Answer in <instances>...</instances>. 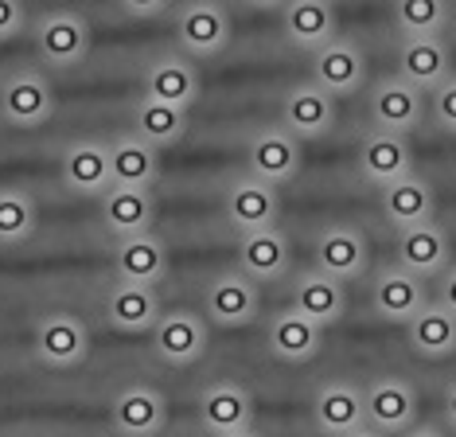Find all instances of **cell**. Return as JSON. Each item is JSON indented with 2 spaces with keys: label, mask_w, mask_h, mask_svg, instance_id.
<instances>
[{
  "label": "cell",
  "mask_w": 456,
  "mask_h": 437,
  "mask_svg": "<svg viewBox=\"0 0 456 437\" xmlns=\"http://www.w3.org/2000/svg\"><path fill=\"white\" fill-rule=\"evenodd\" d=\"M203 312L211 325L242 328V325H250V320H257V312H262V289H257V281H250L242 269L215 274L203 289Z\"/></svg>",
  "instance_id": "cell-1"
},
{
  "label": "cell",
  "mask_w": 456,
  "mask_h": 437,
  "mask_svg": "<svg viewBox=\"0 0 456 437\" xmlns=\"http://www.w3.org/2000/svg\"><path fill=\"white\" fill-rule=\"evenodd\" d=\"M362 418H367L370 430L387 437L406 433L418 422V391H413V383L398 379V375L375 379L362 391Z\"/></svg>",
  "instance_id": "cell-2"
},
{
  "label": "cell",
  "mask_w": 456,
  "mask_h": 437,
  "mask_svg": "<svg viewBox=\"0 0 456 437\" xmlns=\"http://www.w3.org/2000/svg\"><path fill=\"white\" fill-rule=\"evenodd\" d=\"M152 351L168 367H191L203 359L207 351V320L191 309H172L160 312V320L152 325Z\"/></svg>",
  "instance_id": "cell-3"
},
{
  "label": "cell",
  "mask_w": 456,
  "mask_h": 437,
  "mask_svg": "<svg viewBox=\"0 0 456 437\" xmlns=\"http://www.w3.org/2000/svg\"><path fill=\"white\" fill-rule=\"evenodd\" d=\"M223 215L238 235L269 231V227H277V215H281L277 187L262 184L257 176H238V180H231V187H226V195H223Z\"/></svg>",
  "instance_id": "cell-4"
},
{
  "label": "cell",
  "mask_w": 456,
  "mask_h": 437,
  "mask_svg": "<svg viewBox=\"0 0 456 437\" xmlns=\"http://www.w3.org/2000/svg\"><path fill=\"white\" fill-rule=\"evenodd\" d=\"M175 39L195 59H211L231 44V16L219 0H188L175 16Z\"/></svg>",
  "instance_id": "cell-5"
},
{
  "label": "cell",
  "mask_w": 456,
  "mask_h": 437,
  "mask_svg": "<svg viewBox=\"0 0 456 437\" xmlns=\"http://www.w3.org/2000/svg\"><path fill=\"white\" fill-rule=\"evenodd\" d=\"M394 262L421 281L441 277L444 269L452 266V243H449V235H444V227L418 223V227L398 231V238H394Z\"/></svg>",
  "instance_id": "cell-6"
},
{
  "label": "cell",
  "mask_w": 456,
  "mask_h": 437,
  "mask_svg": "<svg viewBox=\"0 0 456 437\" xmlns=\"http://www.w3.org/2000/svg\"><path fill=\"white\" fill-rule=\"evenodd\" d=\"M281 129H289L297 141H316L336 129V98L320 90L316 82H297L281 98Z\"/></svg>",
  "instance_id": "cell-7"
},
{
  "label": "cell",
  "mask_w": 456,
  "mask_h": 437,
  "mask_svg": "<svg viewBox=\"0 0 456 437\" xmlns=\"http://www.w3.org/2000/svg\"><path fill=\"white\" fill-rule=\"evenodd\" d=\"M246 164L262 184H289L300 172V141L281 125H265L246 141Z\"/></svg>",
  "instance_id": "cell-8"
},
{
  "label": "cell",
  "mask_w": 456,
  "mask_h": 437,
  "mask_svg": "<svg viewBox=\"0 0 456 437\" xmlns=\"http://www.w3.org/2000/svg\"><path fill=\"white\" fill-rule=\"evenodd\" d=\"M394 75L406 78L410 87H418L421 94H429L452 75V51L441 36H402L398 70H394Z\"/></svg>",
  "instance_id": "cell-9"
},
{
  "label": "cell",
  "mask_w": 456,
  "mask_h": 437,
  "mask_svg": "<svg viewBox=\"0 0 456 437\" xmlns=\"http://www.w3.org/2000/svg\"><path fill=\"white\" fill-rule=\"evenodd\" d=\"M90 351V332L78 317L70 312H47L36 325V356L55 371H70L86 359Z\"/></svg>",
  "instance_id": "cell-10"
},
{
  "label": "cell",
  "mask_w": 456,
  "mask_h": 437,
  "mask_svg": "<svg viewBox=\"0 0 456 437\" xmlns=\"http://www.w3.org/2000/svg\"><path fill=\"white\" fill-rule=\"evenodd\" d=\"M313 82L320 90H328L331 98L359 94L362 82H367V59H362V51L351 39L336 36L331 44L313 51Z\"/></svg>",
  "instance_id": "cell-11"
},
{
  "label": "cell",
  "mask_w": 456,
  "mask_h": 437,
  "mask_svg": "<svg viewBox=\"0 0 456 437\" xmlns=\"http://www.w3.org/2000/svg\"><path fill=\"white\" fill-rule=\"evenodd\" d=\"M51 110H55V94H51V82L39 70H16V75L0 82V113L20 129L44 125Z\"/></svg>",
  "instance_id": "cell-12"
},
{
  "label": "cell",
  "mask_w": 456,
  "mask_h": 437,
  "mask_svg": "<svg viewBox=\"0 0 456 437\" xmlns=\"http://www.w3.org/2000/svg\"><path fill=\"white\" fill-rule=\"evenodd\" d=\"M110 425L121 437H157L168 425V402L149 383H133V387H126L113 399Z\"/></svg>",
  "instance_id": "cell-13"
},
{
  "label": "cell",
  "mask_w": 456,
  "mask_h": 437,
  "mask_svg": "<svg viewBox=\"0 0 456 437\" xmlns=\"http://www.w3.org/2000/svg\"><path fill=\"white\" fill-rule=\"evenodd\" d=\"M425 118V94L418 87H410L406 78L387 75L370 90V121L382 133H402L406 137L410 129H418Z\"/></svg>",
  "instance_id": "cell-14"
},
{
  "label": "cell",
  "mask_w": 456,
  "mask_h": 437,
  "mask_svg": "<svg viewBox=\"0 0 456 437\" xmlns=\"http://www.w3.org/2000/svg\"><path fill=\"white\" fill-rule=\"evenodd\" d=\"M425 305H429V297H425L421 277H413L398 262L379 269L375 285H370V309H375V317L394 320V325H410Z\"/></svg>",
  "instance_id": "cell-15"
},
{
  "label": "cell",
  "mask_w": 456,
  "mask_h": 437,
  "mask_svg": "<svg viewBox=\"0 0 456 437\" xmlns=\"http://www.w3.org/2000/svg\"><path fill=\"white\" fill-rule=\"evenodd\" d=\"M144 98L188 113V106L200 98V70L183 55L152 59L149 67H144Z\"/></svg>",
  "instance_id": "cell-16"
},
{
  "label": "cell",
  "mask_w": 456,
  "mask_h": 437,
  "mask_svg": "<svg viewBox=\"0 0 456 437\" xmlns=\"http://www.w3.org/2000/svg\"><path fill=\"white\" fill-rule=\"evenodd\" d=\"M367 238H362L355 227L347 223H336L328 231H320L316 238V269L336 281H355L367 274Z\"/></svg>",
  "instance_id": "cell-17"
},
{
  "label": "cell",
  "mask_w": 456,
  "mask_h": 437,
  "mask_svg": "<svg viewBox=\"0 0 456 437\" xmlns=\"http://www.w3.org/2000/svg\"><path fill=\"white\" fill-rule=\"evenodd\" d=\"M281 31L297 51H320L339 36L336 31V4H331V0H285L281 4Z\"/></svg>",
  "instance_id": "cell-18"
},
{
  "label": "cell",
  "mask_w": 456,
  "mask_h": 437,
  "mask_svg": "<svg viewBox=\"0 0 456 437\" xmlns=\"http://www.w3.org/2000/svg\"><path fill=\"white\" fill-rule=\"evenodd\" d=\"M113 274L118 281H129V285H152L168 274V250L152 231L144 235H129V238H118L113 246Z\"/></svg>",
  "instance_id": "cell-19"
},
{
  "label": "cell",
  "mask_w": 456,
  "mask_h": 437,
  "mask_svg": "<svg viewBox=\"0 0 456 437\" xmlns=\"http://www.w3.org/2000/svg\"><path fill=\"white\" fill-rule=\"evenodd\" d=\"M293 309L328 332L331 325H339L347 312L344 281L320 274V269H305V274L293 281Z\"/></svg>",
  "instance_id": "cell-20"
},
{
  "label": "cell",
  "mask_w": 456,
  "mask_h": 437,
  "mask_svg": "<svg viewBox=\"0 0 456 437\" xmlns=\"http://www.w3.org/2000/svg\"><path fill=\"white\" fill-rule=\"evenodd\" d=\"M200 422L203 430L219 433H234V430H250L254 425V399L242 383H211L200 394Z\"/></svg>",
  "instance_id": "cell-21"
},
{
  "label": "cell",
  "mask_w": 456,
  "mask_h": 437,
  "mask_svg": "<svg viewBox=\"0 0 456 437\" xmlns=\"http://www.w3.org/2000/svg\"><path fill=\"white\" fill-rule=\"evenodd\" d=\"M359 172L367 176L375 187H387L394 180L413 172V153H410V141L402 133H367L359 144Z\"/></svg>",
  "instance_id": "cell-22"
},
{
  "label": "cell",
  "mask_w": 456,
  "mask_h": 437,
  "mask_svg": "<svg viewBox=\"0 0 456 437\" xmlns=\"http://www.w3.org/2000/svg\"><path fill=\"white\" fill-rule=\"evenodd\" d=\"M265 343L281 363H308L324 348V328L313 325L308 317H300L297 309H281L269 320Z\"/></svg>",
  "instance_id": "cell-23"
},
{
  "label": "cell",
  "mask_w": 456,
  "mask_h": 437,
  "mask_svg": "<svg viewBox=\"0 0 456 437\" xmlns=\"http://www.w3.org/2000/svg\"><path fill=\"white\" fill-rule=\"evenodd\" d=\"M293 262V246L289 238L269 227V231H254V235H238V269L250 281H277L289 274Z\"/></svg>",
  "instance_id": "cell-24"
},
{
  "label": "cell",
  "mask_w": 456,
  "mask_h": 437,
  "mask_svg": "<svg viewBox=\"0 0 456 437\" xmlns=\"http://www.w3.org/2000/svg\"><path fill=\"white\" fill-rule=\"evenodd\" d=\"M36 47H39V59L51 62V67H75V62H82L90 51V31L78 16L55 12V16L39 20Z\"/></svg>",
  "instance_id": "cell-25"
},
{
  "label": "cell",
  "mask_w": 456,
  "mask_h": 437,
  "mask_svg": "<svg viewBox=\"0 0 456 437\" xmlns=\"http://www.w3.org/2000/svg\"><path fill=\"white\" fill-rule=\"evenodd\" d=\"M313 422L328 437H344L351 430H359V425H367V418H362V391L344 379L324 383L313 399Z\"/></svg>",
  "instance_id": "cell-26"
},
{
  "label": "cell",
  "mask_w": 456,
  "mask_h": 437,
  "mask_svg": "<svg viewBox=\"0 0 456 437\" xmlns=\"http://www.w3.org/2000/svg\"><path fill=\"white\" fill-rule=\"evenodd\" d=\"M406 343L418 359H449L456 356V317L437 301H429L418 317L406 325Z\"/></svg>",
  "instance_id": "cell-27"
},
{
  "label": "cell",
  "mask_w": 456,
  "mask_h": 437,
  "mask_svg": "<svg viewBox=\"0 0 456 437\" xmlns=\"http://www.w3.org/2000/svg\"><path fill=\"white\" fill-rule=\"evenodd\" d=\"M433 207H437L433 187L413 172L382 187V218H387L390 227H398V231L418 227V223H433Z\"/></svg>",
  "instance_id": "cell-28"
},
{
  "label": "cell",
  "mask_w": 456,
  "mask_h": 437,
  "mask_svg": "<svg viewBox=\"0 0 456 437\" xmlns=\"http://www.w3.org/2000/svg\"><path fill=\"white\" fill-rule=\"evenodd\" d=\"M160 297L152 285H129V281H118V285L106 293V320L121 332H152V325L160 320Z\"/></svg>",
  "instance_id": "cell-29"
},
{
  "label": "cell",
  "mask_w": 456,
  "mask_h": 437,
  "mask_svg": "<svg viewBox=\"0 0 456 437\" xmlns=\"http://www.w3.org/2000/svg\"><path fill=\"white\" fill-rule=\"evenodd\" d=\"M152 215H157L152 187H110L102 195V218H106L110 235L118 238L152 231Z\"/></svg>",
  "instance_id": "cell-30"
},
{
  "label": "cell",
  "mask_w": 456,
  "mask_h": 437,
  "mask_svg": "<svg viewBox=\"0 0 456 437\" xmlns=\"http://www.w3.org/2000/svg\"><path fill=\"white\" fill-rule=\"evenodd\" d=\"M63 184L78 195H106L113 187L106 144H98V141L70 144L67 156H63Z\"/></svg>",
  "instance_id": "cell-31"
},
{
  "label": "cell",
  "mask_w": 456,
  "mask_h": 437,
  "mask_svg": "<svg viewBox=\"0 0 456 437\" xmlns=\"http://www.w3.org/2000/svg\"><path fill=\"white\" fill-rule=\"evenodd\" d=\"M160 172V156L152 144H144L137 133L110 144V180L113 187H152Z\"/></svg>",
  "instance_id": "cell-32"
},
{
  "label": "cell",
  "mask_w": 456,
  "mask_h": 437,
  "mask_svg": "<svg viewBox=\"0 0 456 437\" xmlns=\"http://www.w3.org/2000/svg\"><path fill=\"white\" fill-rule=\"evenodd\" d=\"M390 16L402 36H441L452 8L449 0H390Z\"/></svg>",
  "instance_id": "cell-33"
},
{
  "label": "cell",
  "mask_w": 456,
  "mask_h": 437,
  "mask_svg": "<svg viewBox=\"0 0 456 437\" xmlns=\"http://www.w3.org/2000/svg\"><path fill=\"white\" fill-rule=\"evenodd\" d=\"M137 137L144 144H152V149H160V144H175L188 133V113L183 110H172V106H160V102H149L141 98L137 106Z\"/></svg>",
  "instance_id": "cell-34"
},
{
  "label": "cell",
  "mask_w": 456,
  "mask_h": 437,
  "mask_svg": "<svg viewBox=\"0 0 456 437\" xmlns=\"http://www.w3.org/2000/svg\"><path fill=\"white\" fill-rule=\"evenodd\" d=\"M36 227V203L24 192H0V243H24Z\"/></svg>",
  "instance_id": "cell-35"
},
{
  "label": "cell",
  "mask_w": 456,
  "mask_h": 437,
  "mask_svg": "<svg viewBox=\"0 0 456 437\" xmlns=\"http://www.w3.org/2000/svg\"><path fill=\"white\" fill-rule=\"evenodd\" d=\"M429 118L437 129L456 133V70L441 82L437 90H429Z\"/></svg>",
  "instance_id": "cell-36"
},
{
  "label": "cell",
  "mask_w": 456,
  "mask_h": 437,
  "mask_svg": "<svg viewBox=\"0 0 456 437\" xmlns=\"http://www.w3.org/2000/svg\"><path fill=\"white\" fill-rule=\"evenodd\" d=\"M24 28V4L20 0H0V39L16 36Z\"/></svg>",
  "instance_id": "cell-37"
},
{
  "label": "cell",
  "mask_w": 456,
  "mask_h": 437,
  "mask_svg": "<svg viewBox=\"0 0 456 437\" xmlns=\"http://www.w3.org/2000/svg\"><path fill=\"white\" fill-rule=\"evenodd\" d=\"M121 8H126L129 16H137V20H149V16H160L164 8L172 4V0H118Z\"/></svg>",
  "instance_id": "cell-38"
},
{
  "label": "cell",
  "mask_w": 456,
  "mask_h": 437,
  "mask_svg": "<svg viewBox=\"0 0 456 437\" xmlns=\"http://www.w3.org/2000/svg\"><path fill=\"white\" fill-rule=\"evenodd\" d=\"M437 281H441V285H437V305H444L456 317V266L444 269Z\"/></svg>",
  "instance_id": "cell-39"
},
{
  "label": "cell",
  "mask_w": 456,
  "mask_h": 437,
  "mask_svg": "<svg viewBox=\"0 0 456 437\" xmlns=\"http://www.w3.org/2000/svg\"><path fill=\"white\" fill-rule=\"evenodd\" d=\"M441 410H444V425L456 433V379L444 387V399H441Z\"/></svg>",
  "instance_id": "cell-40"
},
{
  "label": "cell",
  "mask_w": 456,
  "mask_h": 437,
  "mask_svg": "<svg viewBox=\"0 0 456 437\" xmlns=\"http://www.w3.org/2000/svg\"><path fill=\"white\" fill-rule=\"evenodd\" d=\"M398 437H449V433H444L437 422H413L410 430H406V433H398Z\"/></svg>",
  "instance_id": "cell-41"
},
{
  "label": "cell",
  "mask_w": 456,
  "mask_h": 437,
  "mask_svg": "<svg viewBox=\"0 0 456 437\" xmlns=\"http://www.w3.org/2000/svg\"><path fill=\"white\" fill-rule=\"evenodd\" d=\"M344 437H387V433H379V430H370V425H359V430H351Z\"/></svg>",
  "instance_id": "cell-42"
},
{
  "label": "cell",
  "mask_w": 456,
  "mask_h": 437,
  "mask_svg": "<svg viewBox=\"0 0 456 437\" xmlns=\"http://www.w3.org/2000/svg\"><path fill=\"white\" fill-rule=\"evenodd\" d=\"M246 4H250V8H281L285 0H246Z\"/></svg>",
  "instance_id": "cell-43"
},
{
  "label": "cell",
  "mask_w": 456,
  "mask_h": 437,
  "mask_svg": "<svg viewBox=\"0 0 456 437\" xmlns=\"http://www.w3.org/2000/svg\"><path fill=\"white\" fill-rule=\"evenodd\" d=\"M219 437H262V433L250 425V430H234V433H219Z\"/></svg>",
  "instance_id": "cell-44"
},
{
  "label": "cell",
  "mask_w": 456,
  "mask_h": 437,
  "mask_svg": "<svg viewBox=\"0 0 456 437\" xmlns=\"http://www.w3.org/2000/svg\"><path fill=\"white\" fill-rule=\"evenodd\" d=\"M449 8H452V16H456V0H449Z\"/></svg>",
  "instance_id": "cell-45"
},
{
  "label": "cell",
  "mask_w": 456,
  "mask_h": 437,
  "mask_svg": "<svg viewBox=\"0 0 456 437\" xmlns=\"http://www.w3.org/2000/svg\"><path fill=\"white\" fill-rule=\"evenodd\" d=\"M331 4H336V0H331Z\"/></svg>",
  "instance_id": "cell-46"
}]
</instances>
